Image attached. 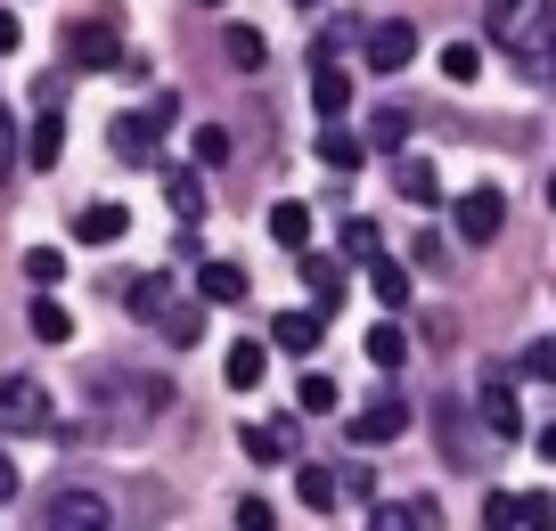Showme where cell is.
<instances>
[{
  "mask_svg": "<svg viewBox=\"0 0 556 531\" xmlns=\"http://www.w3.org/2000/svg\"><path fill=\"white\" fill-rule=\"evenodd\" d=\"M173 303H180V294H173V278H164V270H156V278H139V287H131V311H139V319H164Z\"/></svg>",
  "mask_w": 556,
  "mask_h": 531,
  "instance_id": "28",
  "label": "cell"
},
{
  "mask_svg": "<svg viewBox=\"0 0 556 531\" xmlns=\"http://www.w3.org/2000/svg\"><path fill=\"white\" fill-rule=\"evenodd\" d=\"M434 523H442L434 498H401V507H377V515H368V531H434Z\"/></svg>",
  "mask_w": 556,
  "mask_h": 531,
  "instance_id": "13",
  "label": "cell"
},
{
  "mask_svg": "<svg viewBox=\"0 0 556 531\" xmlns=\"http://www.w3.org/2000/svg\"><path fill=\"white\" fill-rule=\"evenodd\" d=\"M523 377H532V384H556V336H532V343H523Z\"/></svg>",
  "mask_w": 556,
  "mask_h": 531,
  "instance_id": "33",
  "label": "cell"
},
{
  "mask_svg": "<svg viewBox=\"0 0 556 531\" xmlns=\"http://www.w3.org/2000/svg\"><path fill=\"white\" fill-rule=\"evenodd\" d=\"M25 278H34L41 294H50L58 278H66V254H58V245H34V254H25Z\"/></svg>",
  "mask_w": 556,
  "mask_h": 531,
  "instance_id": "32",
  "label": "cell"
},
{
  "mask_svg": "<svg viewBox=\"0 0 556 531\" xmlns=\"http://www.w3.org/2000/svg\"><path fill=\"white\" fill-rule=\"evenodd\" d=\"M295 401H303V417H336V384H328V377H303Z\"/></svg>",
  "mask_w": 556,
  "mask_h": 531,
  "instance_id": "36",
  "label": "cell"
},
{
  "mask_svg": "<svg viewBox=\"0 0 556 531\" xmlns=\"http://www.w3.org/2000/svg\"><path fill=\"white\" fill-rule=\"evenodd\" d=\"M58 426V401L41 377H0V433H50Z\"/></svg>",
  "mask_w": 556,
  "mask_h": 531,
  "instance_id": "3",
  "label": "cell"
},
{
  "mask_svg": "<svg viewBox=\"0 0 556 531\" xmlns=\"http://www.w3.org/2000/svg\"><path fill=\"white\" fill-rule=\"evenodd\" d=\"M540 458H556V426H548V433H540Z\"/></svg>",
  "mask_w": 556,
  "mask_h": 531,
  "instance_id": "43",
  "label": "cell"
},
{
  "mask_svg": "<svg viewBox=\"0 0 556 531\" xmlns=\"http://www.w3.org/2000/svg\"><path fill=\"white\" fill-rule=\"evenodd\" d=\"M41 523L50 531H115V507L99 491H83V482H66V491L41 498Z\"/></svg>",
  "mask_w": 556,
  "mask_h": 531,
  "instance_id": "4",
  "label": "cell"
},
{
  "mask_svg": "<svg viewBox=\"0 0 556 531\" xmlns=\"http://www.w3.org/2000/svg\"><path fill=\"white\" fill-rule=\"evenodd\" d=\"M409 58H417V25H409V17L368 25V66H377V74H401Z\"/></svg>",
  "mask_w": 556,
  "mask_h": 531,
  "instance_id": "7",
  "label": "cell"
},
{
  "mask_svg": "<svg viewBox=\"0 0 556 531\" xmlns=\"http://www.w3.org/2000/svg\"><path fill=\"white\" fill-rule=\"evenodd\" d=\"M66 66H83V74H123V66H131L115 17H74L66 25Z\"/></svg>",
  "mask_w": 556,
  "mask_h": 531,
  "instance_id": "2",
  "label": "cell"
},
{
  "mask_svg": "<svg viewBox=\"0 0 556 531\" xmlns=\"http://www.w3.org/2000/svg\"><path fill=\"white\" fill-rule=\"evenodd\" d=\"M9 498H17V458L0 450V507H9Z\"/></svg>",
  "mask_w": 556,
  "mask_h": 531,
  "instance_id": "42",
  "label": "cell"
},
{
  "mask_svg": "<svg viewBox=\"0 0 556 531\" xmlns=\"http://www.w3.org/2000/svg\"><path fill=\"white\" fill-rule=\"evenodd\" d=\"M17 148H25V131H17V115H9V106H0V189H9V180H17Z\"/></svg>",
  "mask_w": 556,
  "mask_h": 531,
  "instance_id": "34",
  "label": "cell"
},
{
  "mask_svg": "<svg viewBox=\"0 0 556 531\" xmlns=\"http://www.w3.org/2000/svg\"><path fill=\"white\" fill-rule=\"evenodd\" d=\"M483 531H523V491H491L483 498Z\"/></svg>",
  "mask_w": 556,
  "mask_h": 531,
  "instance_id": "30",
  "label": "cell"
},
{
  "mask_svg": "<svg viewBox=\"0 0 556 531\" xmlns=\"http://www.w3.org/2000/svg\"><path fill=\"white\" fill-rule=\"evenodd\" d=\"M303 278H312V294H319V311H336L344 303V270H336L328 254H312V245H303Z\"/></svg>",
  "mask_w": 556,
  "mask_h": 531,
  "instance_id": "19",
  "label": "cell"
},
{
  "mask_svg": "<svg viewBox=\"0 0 556 531\" xmlns=\"http://www.w3.org/2000/svg\"><path fill=\"white\" fill-rule=\"evenodd\" d=\"M344 254H361V262H377V222H344Z\"/></svg>",
  "mask_w": 556,
  "mask_h": 531,
  "instance_id": "38",
  "label": "cell"
},
{
  "mask_svg": "<svg viewBox=\"0 0 556 531\" xmlns=\"http://www.w3.org/2000/svg\"><path fill=\"white\" fill-rule=\"evenodd\" d=\"M106 131H115V155H123V164H148V155H156V131H164V123H156V106H148V115H115Z\"/></svg>",
  "mask_w": 556,
  "mask_h": 531,
  "instance_id": "11",
  "label": "cell"
},
{
  "mask_svg": "<svg viewBox=\"0 0 556 531\" xmlns=\"http://www.w3.org/2000/svg\"><path fill=\"white\" fill-rule=\"evenodd\" d=\"M475 417H483V433H491V442H516V433H523L516 393H507V384H483V393H475Z\"/></svg>",
  "mask_w": 556,
  "mask_h": 531,
  "instance_id": "12",
  "label": "cell"
},
{
  "mask_svg": "<svg viewBox=\"0 0 556 531\" xmlns=\"http://www.w3.org/2000/svg\"><path fill=\"white\" fill-rule=\"evenodd\" d=\"M401 433H409V401H401V393H377V401H361V409H352V442H361V450L401 442Z\"/></svg>",
  "mask_w": 556,
  "mask_h": 531,
  "instance_id": "6",
  "label": "cell"
},
{
  "mask_svg": "<svg viewBox=\"0 0 556 531\" xmlns=\"http://www.w3.org/2000/svg\"><path fill=\"white\" fill-rule=\"evenodd\" d=\"M58 155H66V123H58V90H41V123H34V139H25V164L50 172Z\"/></svg>",
  "mask_w": 556,
  "mask_h": 531,
  "instance_id": "8",
  "label": "cell"
},
{
  "mask_svg": "<svg viewBox=\"0 0 556 531\" xmlns=\"http://www.w3.org/2000/svg\"><path fill=\"white\" fill-rule=\"evenodd\" d=\"M25 327H34L41 343H66V336H74V319H66V303H58V294H34V311H25Z\"/></svg>",
  "mask_w": 556,
  "mask_h": 531,
  "instance_id": "21",
  "label": "cell"
},
{
  "mask_svg": "<svg viewBox=\"0 0 556 531\" xmlns=\"http://www.w3.org/2000/svg\"><path fill=\"white\" fill-rule=\"evenodd\" d=\"M197 294H205V303H245V270L238 262H205V270H197Z\"/></svg>",
  "mask_w": 556,
  "mask_h": 531,
  "instance_id": "17",
  "label": "cell"
},
{
  "mask_svg": "<svg viewBox=\"0 0 556 531\" xmlns=\"http://www.w3.org/2000/svg\"><path fill=\"white\" fill-rule=\"evenodd\" d=\"M262 368H270V352H262V343H229V361H222V377L238 384V393H254V384H262Z\"/></svg>",
  "mask_w": 556,
  "mask_h": 531,
  "instance_id": "18",
  "label": "cell"
},
{
  "mask_svg": "<svg viewBox=\"0 0 556 531\" xmlns=\"http://www.w3.org/2000/svg\"><path fill=\"white\" fill-rule=\"evenodd\" d=\"M238 442H245V458H254V466H287V450H295V442H287L278 426H245Z\"/></svg>",
  "mask_w": 556,
  "mask_h": 531,
  "instance_id": "26",
  "label": "cell"
},
{
  "mask_svg": "<svg viewBox=\"0 0 556 531\" xmlns=\"http://www.w3.org/2000/svg\"><path fill=\"white\" fill-rule=\"evenodd\" d=\"M123 229H131L123 205H83V213H74V238H83V245H115Z\"/></svg>",
  "mask_w": 556,
  "mask_h": 531,
  "instance_id": "14",
  "label": "cell"
},
{
  "mask_svg": "<svg viewBox=\"0 0 556 531\" xmlns=\"http://www.w3.org/2000/svg\"><path fill=\"white\" fill-rule=\"evenodd\" d=\"M361 155H368V148L344 131V123H328V131H319V164H336V172H361Z\"/></svg>",
  "mask_w": 556,
  "mask_h": 531,
  "instance_id": "22",
  "label": "cell"
},
{
  "mask_svg": "<svg viewBox=\"0 0 556 531\" xmlns=\"http://www.w3.org/2000/svg\"><path fill=\"white\" fill-rule=\"evenodd\" d=\"M270 523H278V515L262 507V498H238V531H270Z\"/></svg>",
  "mask_w": 556,
  "mask_h": 531,
  "instance_id": "40",
  "label": "cell"
},
{
  "mask_svg": "<svg viewBox=\"0 0 556 531\" xmlns=\"http://www.w3.org/2000/svg\"><path fill=\"white\" fill-rule=\"evenodd\" d=\"M451 229H458V245H491L507 229V197L491 189V180H475V189L451 205Z\"/></svg>",
  "mask_w": 556,
  "mask_h": 531,
  "instance_id": "5",
  "label": "cell"
},
{
  "mask_svg": "<svg viewBox=\"0 0 556 531\" xmlns=\"http://www.w3.org/2000/svg\"><path fill=\"white\" fill-rule=\"evenodd\" d=\"M189 148H197V164H229V131H222V123H197V139H189Z\"/></svg>",
  "mask_w": 556,
  "mask_h": 531,
  "instance_id": "35",
  "label": "cell"
},
{
  "mask_svg": "<svg viewBox=\"0 0 556 531\" xmlns=\"http://www.w3.org/2000/svg\"><path fill=\"white\" fill-rule=\"evenodd\" d=\"M368 361H377V368H401V361H409V336H401L393 319H384V327H368Z\"/></svg>",
  "mask_w": 556,
  "mask_h": 531,
  "instance_id": "29",
  "label": "cell"
},
{
  "mask_svg": "<svg viewBox=\"0 0 556 531\" xmlns=\"http://www.w3.org/2000/svg\"><path fill=\"white\" fill-rule=\"evenodd\" d=\"M548 515H556L548 491H523V531H548Z\"/></svg>",
  "mask_w": 556,
  "mask_h": 531,
  "instance_id": "39",
  "label": "cell"
},
{
  "mask_svg": "<svg viewBox=\"0 0 556 531\" xmlns=\"http://www.w3.org/2000/svg\"><path fill=\"white\" fill-rule=\"evenodd\" d=\"M548 205H556V172H548Z\"/></svg>",
  "mask_w": 556,
  "mask_h": 531,
  "instance_id": "45",
  "label": "cell"
},
{
  "mask_svg": "<svg viewBox=\"0 0 556 531\" xmlns=\"http://www.w3.org/2000/svg\"><path fill=\"white\" fill-rule=\"evenodd\" d=\"M393 189L409 197L417 213H426V205H442V180H434V164H426V155H409V148L393 155Z\"/></svg>",
  "mask_w": 556,
  "mask_h": 531,
  "instance_id": "10",
  "label": "cell"
},
{
  "mask_svg": "<svg viewBox=\"0 0 556 531\" xmlns=\"http://www.w3.org/2000/svg\"><path fill=\"white\" fill-rule=\"evenodd\" d=\"M401 131H409V115H401V106H377V148L401 155Z\"/></svg>",
  "mask_w": 556,
  "mask_h": 531,
  "instance_id": "37",
  "label": "cell"
},
{
  "mask_svg": "<svg viewBox=\"0 0 556 531\" xmlns=\"http://www.w3.org/2000/svg\"><path fill=\"white\" fill-rule=\"evenodd\" d=\"M442 74H451V83L467 90L475 74H483V50H475V41H451V50H442Z\"/></svg>",
  "mask_w": 556,
  "mask_h": 531,
  "instance_id": "31",
  "label": "cell"
},
{
  "mask_svg": "<svg viewBox=\"0 0 556 531\" xmlns=\"http://www.w3.org/2000/svg\"><path fill=\"white\" fill-rule=\"evenodd\" d=\"M319 336H328V311H287V319L270 327V343H278V352H295V361H312Z\"/></svg>",
  "mask_w": 556,
  "mask_h": 531,
  "instance_id": "9",
  "label": "cell"
},
{
  "mask_svg": "<svg viewBox=\"0 0 556 531\" xmlns=\"http://www.w3.org/2000/svg\"><path fill=\"white\" fill-rule=\"evenodd\" d=\"M295 498H303V507H319V515H328L336 498H344V482H336L328 466H303V475H295Z\"/></svg>",
  "mask_w": 556,
  "mask_h": 531,
  "instance_id": "24",
  "label": "cell"
},
{
  "mask_svg": "<svg viewBox=\"0 0 556 531\" xmlns=\"http://www.w3.org/2000/svg\"><path fill=\"white\" fill-rule=\"evenodd\" d=\"M164 197H173L180 222H197V213H205V180H197V172H164Z\"/></svg>",
  "mask_w": 556,
  "mask_h": 531,
  "instance_id": "27",
  "label": "cell"
},
{
  "mask_svg": "<svg viewBox=\"0 0 556 531\" xmlns=\"http://www.w3.org/2000/svg\"><path fill=\"white\" fill-rule=\"evenodd\" d=\"M270 238H278V245H295V254H303V245H312V205H303V197L270 205Z\"/></svg>",
  "mask_w": 556,
  "mask_h": 531,
  "instance_id": "16",
  "label": "cell"
},
{
  "mask_svg": "<svg viewBox=\"0 0 556 531\" xmlns=\"http://www.w3.org/2000/svg\"><path fill=\"white\" fill-rule=\"evenodd\" d=\"M17 41H25V25H17V9H0V58H17Z\"/></svg>",
  "mask_w": 556,
  "mask_h": 531,
  "instance_id": "41",
  "label": "cell"
},
{
  "mask_svg": "<svg viewBox=\"0 0 556 531\" xmlns=\"http://www.w3.org/2000/svg\"><path fill=\"white\" fill-rule=\"evenodd\" d=\"M540 74H548V90H556V50H548V66H540Z\"/></svg>",
  "mask_w": 556,
  "mask_h": 531,
  "instance_id": "44",
  "label": "cell"
},
{
  "mask_svg": "<svg viewBox=\"0 0 556 531\" xmlns=\"http://www.w3.org/2000/svg\"><path fill=\"white\" fill-rule=\"evenodd\" d=\"M205 9H222V0H205Z\"/></svg>",
  "mask_w": 556,
  "mask_h": 531,
  "instance_id": "46",
  "label": "cell"
},
{
  "mask_svg": "<svg viewBox=\"0 0 556 531\" xmlns=\"http://www.w3.org/2000/svg\"><path fill=\"white\" fill-rule=\"evenodd\" d=\"M222 50H229V66H238V74H262V58H270V41H262L254 25H229V34H222Z\"/></svg>",
  "mask_w": 556,
  "mask_h": 531,
  "instance_id": "20",
  "label": "cell"
},
{
  "mask_svg": "<svg viewBox=\"0 0 556 531\" xmlns=\"http://www.w3.org/2000/svg\"><path fill=\"white\" fill-rule=\"evenodd\" d=\"M312 106H319L328 123H344V115H352V74H344V66H319V74H312Z\"/></svg>",
  "mask_w": 556,
  "mask_h": 531,
  "instance_id": "15",
  "label": "cell"
},
{
  "mask_svg": "<svg viewBox=\"0 0 556 531\" xmlns=\"http://www.w3.org/2000/svg\"><path fill=\"white\" fill-rule=\"evenodd\" d=\"M156 327H164V343H180V352H189V343H205V311H197V303H173Z\"/></svg>",
  "mask_w": 556,
  "mask_h": 531,
  "instance_id": "25",
  "label": "cell"
},
{
  "mask_svg": "<svg viewBox=\"0 0 556 531\" xmlns=\"http://www.w3.org/2000/svg\"><path fill=\"white\" fill-rule=\"evenodd\" d=\"M368 287H377V303H384V311L409 303V270H401V262H384V254L368 262Z\"/></svg>",
  "mask_w": 556,
  "mask_h": 531,
  "instance_id": "23",
  "label": "cell"
},
{
  "mask_svg": "<svg viewBox=\"0 0 556 531\" xmlns=\"http://www.w3.org/2000/svg\"><path fill=\"white\" fill-rule=\"evenodd\" d=\"M483 34H491V50L548 66V50H556V0H483Z\"/></svg>",
  "mask_w": 556,
  "mask_h": 531,
  "instance_id": "1",
  "label": "cell"
},
{
  "mask_svg": "<svg viewBox=\"0 0 556 531\" xmlns=\"http://www.w3.org/2000/svg\"><path fill=\"white\" fill-rule=\"evenodd\" d=\"M303 9H319V0H303Z\"/></svg>",
  "mask_w": 556,
  "mask_h": 531,
  "instance_id": "47",
  "label": "cell"
}]
</instances>
